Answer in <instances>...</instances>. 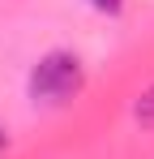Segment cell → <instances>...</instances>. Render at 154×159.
Returning a JSON list of instances; mask_svg holds the SVG:
<instances>
[{
	"instance_id": "cell-2",
	"label": "cell",
	"mask_w": 154,
	"mask_h": 159,
	"mask_svg": "<svg viewBox=\"0 0 154 159\" xmlns=\"http://www.w3.org/2000/svg\"><path fill=\"white\" fill-rule=\"evenodd\" d=\"M137 120H141V125H154V86L137 99Z\"/></svg>"
},
{
	"instance_id": "cell-1",
	"label": "cell",
	"mask_w": 154,
	"mask_h": 159,
	"mask_svg": "<svg viewBox=\"0 0 154 159\" xmlns=\"http://www.w3.org/2000/svg\"><path fill=\"white\" fill-rule=\"evenodd\" d=\"M81 90V60L69 52H51L30 73V95L39 103H64Z\"/></svg>"
},
{
	"instance_id": "cell-3",
	"label": "cell",
	"mask_w": 154,
	"mask_h": 159,
	"mask_svg": "<svg viewBox=\"0 0 154 159\" xmlns=\"http://www.w3.org/2000/svg\"><path fill=\"white\" fill-rule=\"evenodd\" d=\"M90 4L103 9V13H120V4H124V0H90Z\"/></svg>"
},
{
	"instance_id": "cell-4",
	"label": "cell",
	"mask_w": 154,
	"mask_h": 159,
	"mask_svg": "<svg viewBox=\"0 0 154 159\" xmlns=\"http://www.w3.org/2000/svg\"><path fill=\"white\" fill-rule=\"evenodd\" d=\"M0 146H4V133H0Z\"/></svg>"
}]
</instances>
